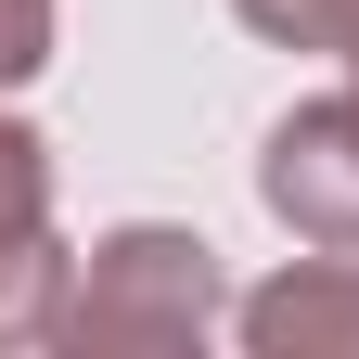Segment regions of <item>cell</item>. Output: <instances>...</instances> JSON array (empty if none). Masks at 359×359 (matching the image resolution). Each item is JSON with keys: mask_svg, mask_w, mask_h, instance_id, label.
Returning <instances> with one entry per match:
<instances>
[{"mask_svg": "<svg viewBox=\"0 0 359 359\" xmlns=\"http://www.w3.org/2000/svg\"><path fill=\"white\" fill-rule=\"evenodd\" d=\"M218 321H231L218 244L205 231H167V218H128V231H103L90 269H77L65 346L77 359H167V346H205Z\"/></svg>", "mask_w": 359, "mask_h": 359, "instance_id": "6da1fadb", "label": "cell"}, {"mask_svg": "<svg viewBox=\"0 0 359 359\" xmlns=\"http://www.w3.org/2000/svg\"><path fill=\"white\" fill-rule=\"evenodd\" d=\"M77 257L52 231V142L0 116V346H65Z\"/></svg>", "mask_w": 359, "mask_h": 359, "instance_id": "7a4b0ae2", "label": "cell"}, {"mask_svg": "<svg viewBox=\"0 0 359 359\" xmlns=\"http://www.w3.org/2000/svg\"><path fill=\"white\" fill-rule=\"evenodd\" d=\"M257 193H269V218H283L295 244L359 257V77H346V90H321V103H295L283 128H269Z\"/></svg>", "mask_w": 359, "mask_h": 359, "instance_id": "3957f363", "label": "cell"}, {"mask_svg": "<svg viewBox=\"0 0 359 359\" xmlns=\"http://www.w3.org/2000/svg\"><path fill=\"white\" fill-rule=\"evenodd\" d=\"M231 334H244L257 359H346V346H359V257L308 244L283 283H257V295L231 308Z\"/></svg>", "mask_w": 359, "mask_h": 359, "instance_id": "277c9868", "label": "cell"}, {"mask_svg": "<svg viewBox=\"0 0 359 359\" xmlns=\"http://www.w3.org/2000/svg\"><path fill=\"white\" fill-rule=\"evenodd\" d=\"M231 13H244L257 39H283V52H334V65H359V0H231Z\"/></svg>", "mask_w": 359, "mask_h": 359, "instance_id": "5b68a950", "label": "cell"}, {"mask_svg": "<svg viewBox=\"0 0 359 359\" xmlns=\"http://www.w3.org/2000/svg\"><path fill=\"white\" fill-rule=\"evenodd\" d=\"M52 65V0H0V90H26Z\"/></svg>", "mask_w": 359, "mask_h": 359, "instance_id": "8992f818", "label": "cell"}]
</instances>
